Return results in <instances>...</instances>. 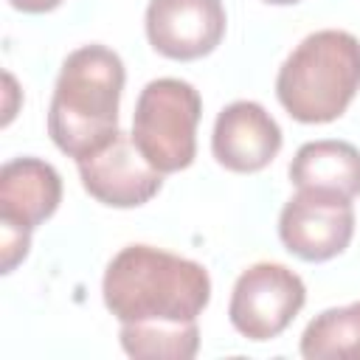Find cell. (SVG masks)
<instances>
[{
  "label": "cell",
  "mask_w": 360,
  "mask_h": 360,
  "mask_svg": "<svg viewBox=\"0 0 360 360\" xmlns=\"http://www.w3.org/2000/svg\"><path fill=\"white\" fill-rule=\"evenodd\" d=\"M307 301L301 276L278 262H256L233 284L228 318L248 340L278 338Z\"/></svg>",
  "instance_id": "obj_5"
},
{
  "label": "cell",
  "mask_w": 360,
  "mask_h": 360,
  "mask_svg": "<svg viewBox=\"0 0 360 360\" xmlns=\"http://www.w3.org/2000/svg\"><path fill=\"white\" fill-rule=\"evenodd\" d=\"M307 360H360V301L315 315L301 335Z\"/></svg>",
  "instance_id": "obj_12"
},
{
  "label": "cell",
  "mask_w": 360,
  "mask_h": 360,
  "mask_svg": "<svg viewBox=\"0 0 360 360\" xmlns=\"http://www.w3.org/2000/svg\"><path fill=\"white\" fill-rule=\"evenodd\" d=\"M121 346L138 360H191L200 349L197 321L188 323H121Z\"/></svg>",
  "instance_id": "obj_13"
},
{
  "label": "cell",
  "mask_w": 360,
  "mask_h": 360,
  "mask_svg": "<svg viewBox=\"0 0 360 360\" xmlns=\"http://www.w3.org/2000/svg\"><path fill=\"white\" fill-rule=\"evenodd\" d=\"M264 3H273V6H292V3H298V0H264Z\"/></svg>",
  "instance_id": "obj_17"
},
{
  "label": "cell",
  "mask_w": 360,
  "mask_h": 360,
  "mask_svg": "<svg viewBox=\"0 0 360 360\" xmlns=\"http://www.w3.org/2000/svg\"><path fill=\"white\" fill-rule=\"evenodd\" d=\"M8 3L25 14H45V11H53L56 6H62L65 0H8Z\"/></svg>",
  "instance_id": "obj_15"
},
{
  "label": "cell",
  "mask_w": 360,
  "mask_h": 360,
  "mask_svg": "<svg viewBox=\"0 0 360 360\" xmlns=\"http://www.w3.org/2000/svg\"><path fill=\"white\" fill-rule=\"evenodd\" d=\"M3 79H6V90H8V96H11V93L17 90V87H14V76H11V73H6ZM11 115H14V107H11V101H8V104H6V118H3V124H8V121H11Z\"/></svg>",
  "instance_id": "obj_16"
},
{
  "label": "cell",
  "mask_w": 360,
  "mask_h": 360,
  "mask_svg": "<svg viewBox=\"0 0 360 360\" xmlns=\"http://www.w3.org/2000/svg\"><path fill=\"white\" fill-rule=\"evenodd\" d=\"M290 180L295 188H321L352 200L360 194V149L335 138L309 141L295 152Z\"/></svg>",
  "instance_id": "obj_11"
},
{
  "label": "cell",
  "mask_w": 360,
  "mask_h": 360,
  "mask_svg": "<svg viewBox=\"0 0 360 360\" xmlns=\"http://www.w3.org/2000/svg\"><path fill=\"white\" fill-rule=\"evenodd\" d=\"M281 149V127L256 101L228 104L214 124L211 152L219 166L239 174L262 172Z\"/></svg>",
  "instance_id": "obj_9"
},
{
  "label": "cell",
  "mask_w": 360,
  "mask_h": 360,
  "mask_svg": "<svg viewBox=\"0 0 360 360\" xmlns=\"http://www.w3.org/2000/svg\"><path fill=\"white\" fill-rule=\"evenodd\" d=\"M360 90V39L323 28L304 37L276 76L281 107L301 124H326L346 112Z\"/></svg>",
  "instance_id": "obj_3"
},
{
  "label": "cell",
  "mask_w": 360,
  "mask_h": 360,
  "mask_svg": "<svg viewBox=\"0 0 360 360\" xmlns=\"http://www.w3.org/2000/svg\"><path fill=\"white\" fill-rule=\"evenodd\" d=\"M124 79V62L107 45L68 53L48 107V135L59 152L79 163L115 138Z\"/></svg>",
  "instance_id": "obj_2"
},
{
  "label": "cell",
  "mask_w": 360,
  "mask_h": 360,
  "mask_svg": "<svg viewBox=\"0 0 360 360\" xmlns=\"http://www.w3.org/2000/svg\"><path fill=\"white\" fill-rule=\"evenodd\" d=\"M79 177L84 191L110 208H138L163 186V172H158L141 155L132 135L121 129L104 149L79 160Z\"/></svg>",
  "instance_id": "obj_7"
},
{
  "label": "cell",
  "mask_w": 360,
  "mask_h": 360,
  "mask_svg": "<svg viewBox=\"0 0 360 360\" xmlns=\"http://www.w3.org/2000/svg\"><path fill=\"white\" fill-rule=\"evenodd\" d=\"M278 236L304 262L335 259L354 236L352 200L335 191L298 188L278 214Z\"/></svg>",
  "instance_id": "obj_6"
},
{
  "label": "cell",
  "mask_w": 360,
  "mask_h": 360,
  "mask_svg": "<svg viewBox=\"0 0 360 360\" xmlns=\"http://www.w3.org/2000/svg\"><path fill=\"white\" fill-rule=\"evenodd\" d=\"M101 295L118 323H188L211 301V276L163 248L127 245L110 259Z\"/></svg>",
  "instance_id": "obj_1"
},
{
  "label": "cell",
  "mask_w": 360,
  "mask_h": 360,
  "mask_svg": "<svg viewBox=\"0 0 360 360\" xmlns=\"http://www.w3.org/2000/svg\"><path fill=\"white\" fill-rule=\"evenodd\" d=\"M222 0H149L146 37L149 45L177 62L208 56L225 37Z\"/></svg>",
  "instance_id": "obj_8"
},
{
  "label": "cell",
  "mask_w": 360,
  "mask_h": 360,
  "mask_svg": "<svg viewBox=\"0 0 360 360\" xmlns=\"http://www.w3.org/2000/svg\"><path fill=\"white\" fill-rule=\"evenodd\" d=\"M31 248V231L17 228L11 222H0V256H3V273H11Z\"/></svg>",
  "instance_id": "obj_14"
},
{
  "label": "cell",
  "mask_w": 360,
  "mask_h": 360,
  "mask_svg": "<svg viewBox=\"0 0 360 360\" xmlns=\"http://www.w3.org/2000/svg\"><path fill=\"white\" fill-rule=\"evenodd\" d=\"M62 202L59 172L39 158H14L0 169V222L34 231Z\"/></svg>",
  "instance_id": "obj_10"
},
{
  "label": "cell",
  "mask_w": 360,
  "mask_h": 360,
  "mask_svg": "<svg viewBox=\"0 0 360 360\" xmlns=\"http://www.w3.org/2000/svg\"><path fill=\"white\" fill-rule=\"evenodd\" d=\"M202 98L183 79H152L132 112V141L163 174L188 169L197 155V124Z\"/></svg>",
  "instance_id": "obj_4"
}]
</instances>
